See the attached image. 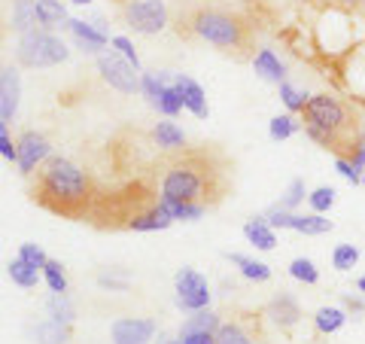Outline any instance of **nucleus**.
<instances>
[{
    "label": "nucleus",
    "instance_id": "f257e3e1",
    "mask_svg": "<svg viewBox=\"0 0 365 344\" xmlns=\"http://www.w3.org/2000/svg\"><path fill=\"white\" fill-rule=\"evenodd\" d=\"M228 192V162L213 146H182L162 162V183L158 195L186 204L213 208Z\"/></svg>",
    "mask_w": 365,
    "mask_h": 344
},
{
    "label": "nucleus",
    "instance_id": "f03ea898",
    "mask_svg": "<svg viewBox=\"0 0 365 344\" xmlns=\"http://www.w3.org/2000/svg\"><path fill=\"white\" fill-rule=\"evenodd\" d=\"M28 195L37 208L64 220H88L98 189L79 165L64 156H49L28 174Z\"/></svg>",
    "mask_w": 365,
    "mask_h": 344
},
{
    "label": "nucleus",
    "instance_id": "7ed1b4c3",
    "mask_svg": "<svg viewBox=\"0 0 365 344\" xmlns=\"http://www.w3.org/2000/svg\"><path fill=\"white\" fill-rule=\"evenodd\" d=\"M302 122H304V134L319 146L332 150L338 158H350L353 146L362 137L359 113L353 110V104L329 95V91L307 98V104L302 110Z\"/></svg>",
    "mask_w": 365,
    "mask_h": 344
},
{
    "label": "nucleus",
    "instance_id": "20e7f679",
    "mask_svg": "<svg viewBox=\"0 0 365 344\" xmlns=\"http://www.w3.org/2000/svg\"><path fill=\"white\" fill-rule=\"evenodd\" d=\"M180 34H192L235 59H247L253 49V21L216 4H201L186 19L180 16Z\"/></svg>",
    "mask_w": 365,
    "mask_h": 344
},
{
    "label": "nucleus",
    "instance_id": "39448f33",
    "mask_svg": "<svg viewBox=\"0 0 365 344\" xmlns=\"http://www.w3.org/2000/svg\"><path fill=\"white\" fill-rule=\"evenodd\" d=\"M67 55L71 52H67L64 40H58L49 31L21 34L19 49H16V59L21 67H55V64L67 61Z\"/></svg>",
    "mask_w": 365,
    "mask_h": 344
},
{
    "label": "nucleus",
    "instance_id": "423d86ee",
    "mask_svg": "<svg viewBox=\"0 0 365 344\" xmlns=\"http://www.w3.org/2000/svg\"><path fill=\"white\" fill-rule=\"evenodd\" d=\"M98 74L104 76V83L110 88H116L119 95H134V91H140V76H137L140 71L113 49L98 55Z\"/></svg>",
    "mask_w": 365,
    "mask_h": 344
},
{
    "label": "nucleus",
    "instance_id": "0eeeda50",
    "mask_svg": "<svg viewBox=\"0 0 365 344\" xmlns=\"http://www.w3.org/2000/svg\"><path fill=\"white\" fill-rule=\"evenodd\" d=\"M170 21L165 0H131L125 4V25L137 34H158Z\"/></svg>",
    "mask_w": 365,
    "mask_h": 344
},
{
    "label": "nucleus",
    "instance_id": "6e6552de",
    "mask_svg": "<svg viewBox=\"0 0 365 344\" xmlns=\"http://www.w3.org/2000/svg\"><path fill=\"white\" fill-rule=\"evenodd\" d=\"M174 286H177V305L182 311H201V308L210 305V286L195 268H180Z\"/></svg>",
    "mask_w": 365,
    "mask_h": 344
},
{
    "label": "nucleus",
    "instance_id": "1a4fd4ad",
    "mask_svg": "<svg viewBox=\"0 0 365 344\" xmlns=\"http://www.w3.org/2000/svg\"><path fill=\"white\" fill-rule=\"evenodd\" d=\"M268 226L271 228H292V232H302V235H326L332 232V220H326L323 213H292V211H283L280 204L274 211H268Z\"/></svg>",
    "mask_w": 365,
    "mask_h": 344
},
{
    "label": "nucleus",
    "instance_id": "9d476101",
    "mask_svg": "<svg viewBox=\"0 0 365 344\" xmlns=\"http://www.w3.org/2000/svg\"><path fill=\"white\" fill-rule=\"evenodd\" d=\"M158 332V323L153 317H119L110 326L113 344H150Z\"/></svg>",
    "mask_w": 365,
    "mask_h": 344
},
{
    "label": "nucleus",
    "instance_id": "9b49d317",
    "mask_svg": "<svg viewBox=\"0 0 365 344\" xmlns=\"http://www.w3.org/2000/svg\"><path fill=\"white\" fill-rule=\"evenodd\" d=\"M16 146H19V171L21 174H31L34 168H37L40 162H46V158L52 156V146H49V141L40 134V131H21L19 134V141H16Z\"/></svg>",
    "mask_w": 365,
    "mask_h": 344
},
{
    "label": "nucleus",
    "instance_id": "f8f14e48",
    "mask_svg": "<svg viewBox=\"0 0 365 344\" xmlns=\"http://www.w3.org/2000/svg\"><path fill=\"white\" fill-rule=\"evenodd\" d=\"M21 98V76L16 67H0V116L6 122L16 119Z\"/></svg>",
    "mask_w": 365,
    "mask_h": 344
},
{
    "label": "nucleus",
    "instance_id": "ddd939ff",
    "mask_svg": "<svg viewBox=\"0 0 365 344\" xmlns=\"http://www.w3.org/2000/svg\"><path fill=\"white\" fill-rule=\"evenodd\" d=\"M174 86L180 91V98H182V107H186L189 113H195L198 119H207L210 116V107H207V95H204V88L195 83L192 76H174Z\"/></svg>",
    "mask_w": 365,
    "mask_h": 344
},
{
    "label": "nucleus",
    "instance_id": "4468645a",
    "mask_svg": "<svg viewBox=\"0 0 365 344\" xmlns=\"http://www.w3.org/2000/svg\"><path fill=\"white\" fill-rule=\"evenodd\" d=\"M67 28H71V34L76 37L79 49H86V52H98V49H104V46L110 43V37L104 31L95 28V25H88V21H83V19H71V21H67Z\"/></svg>",
    "mask_w": 365,
    "mask_h": 344
},
{
    "label": "nucleus",
    "instance_id": "2eb2a0df",
    "mask_svg": "<svg viewBox=\"0 0 365 344\" xmlns=\"http://www.w3.org/2000/svg\"><path fill=\"white\" fill-rule=\"evenodd\" d=\"M253 67L262 79H268V83H277V86L287 83V67H283V61L271 49H259L253 55Z\"/></svg>",
    "mask_w": 365,
    "mask_h": 344
},
{
    "label": "nucleus",
    "instance_id": "dca6fc26",
    "mask_svg": "<svg viewBox=\"0 0 365 344\" xmlns=\"http://www.w3.org/2000/svg\"><path fill=\"white\" fill-rule=\"evenodd\" d=\"M34 9H37V19H40V28L43 31H55V28H64L67 21V9L61 0H34Z\"/></svg>",
    "mask_w": 365,
    "mask_h": 344
},
{
    "label": "nucleus",
    "instance_id": "f3484780",
    "mask_svg": "<svg viewBox=\"0 0 365 344\" xmlns=\"http://www.w3.org/2000/svg\"><path fill=\"white\" fill-rule=\"evenodd\" d=\"M153 141L158 150H165V153H177L186 146V134H182V128H177L174 122H170L165 116V122H155V128H153Z\"/></svg>",
    "mask_w": 365,
    "mask_h": 344
},
{
    "label": "nucleus",
    "instance_id": "a211bd4d",
    "mask_svg": "<svg viewBox=\"0 0 365 344\" xmlns=\"http://www.w3.org/2000/svg\"><path fill=\"white\" fill-rule=\"evenodd\" d=\"M170 223V213L162 208V204H153L150 211H143L140 216H134V220L128 223V232H162V228H168Z\"/></svg>",
    "mask_w": 365,
    "mask_h": 344
},
{
    "label": "nucleus",
    "instance_id": "6ab92c4d",
    "mask_svg": "<svg viewBox=\"0 0 365 344\" xmlns=\"http://www.w3.org/2000/svg\"><path fill=\"white\" fill-rule=\"evenodd\" d=\"M268 317H271L277 326L292 329L295 323H299V317H302L299 302H295L292 295H277V299H274V302L268 305Z\"/></svg>",
    "mask_w": 365,
    "mask_h": 344
},
{
    "label": "nucleus",
    "instance_id": "aec40b11",
    "mask_svg": "<svg viewBox=\"0 0 365 344\" xmlns=\"http://www.w3.org/2000/svg\"><path fill=\"white\" fill-rule=\"evenodd\" d=\"M34 338H37V344H71L73 329H71V323H61V320L49 317L46 323H40L34 329Z\"/></svg>",
    "mask_w": 365,
    "mask_h": 344
},
{
    "label": "nucleus",
    "instance_id": "412c9836",
    "mask_svg": "<svg viewBox=\"0 0 365 344\" xmlns=\"http://www.w3.org/2000/svg\"><path fill=\"white\" fill-rule=\"evenodd\" d=\"M244 235L250 244H256L259 250H274L277 247V235H274V228L268 226L265 216H253L247 226H244Z\"/></svg>",
    "mask_w": 365,
    "mask_h": 344
},
{
    "label": "nucleus",
    "instance_id": "4be33fe9",
    "mask_svg": "<svg viewBox=\"0 0 365 344\" xmlns=\"http://www.w3.org/2000/svg\"><path fill=\"white\" fill-rule=\"evenodd\" d=\"M232 265L241 268V274L247 280H256V283H265L271 280V268L265 265V262H259V259H250V256H241V253H228L225 256Z\"/></svg>",
    "mask_w": 365,
    "mask_h": 344
},
{
    "label": "nucleus",
    "instance_id": "5701e85b",
    "mask_svg": "<svg viewBox=\"0 0 365 344\" xmlns=\"http://www.w3.org/2000/svg\"><path fill=\"white\" fill-rule=\"evenodd\" d=\"M40 19H37V9H34V0H16L13 6V28L19 34H31L37 31Z\"/></svg>",
    "mask_w": 365,
    "mask_h": 344
},
{
    "label": "nucleus",
    "instance_id": "b1692460",
    "mask_svg": "<svg viewBox=\"0 0 365 344\" xmlns=\"http://www.w3.org/2000/svg\"><path fill=\"white\" fill-rule=\"evenodd\" d=\"M344 323H347V314L341 311V308H319L314 314V326L319 335H332V332H338Z\"/></svg>",
    "mask_w": 365,
    "mask_h": 344
},
{
    "label": "nucleus",
    "instance_id": "393cba45",
    "mask_svg": "<svg viewBox=\"0 0 365 344\" xmlns=\"http://www.w3.org/2000/svg\"><path fill=\"white\" fill-rule=\"evenodd\" d=\"M220 323H222V320L216 317L213 311L201 308V311H195L186 320V323L180 326V335H189V332H216V329H220Z\"/></svg>",
    "mask_w": 365,
    "mask_h": 344
},
{
    "label": "nucleus",
    "instance_id": "a878e982",
    "mask_svg": "<svg viewBox=\"0 0 365 344\" xmlns=\"http://www.w3.org/2000/svg\"><path fill=\"white\" fill-rule=\"evenodd\" d=\"M6 271H9V278H13V283L25 286V290H31V286H37V283H40V271L34 268V265H28L25 259H19V256L9 262Z\"/></svg>",
    "mask_w": 365,
    "mask_h": 344
},
{
    "label": "nucleus",
    "instance_id": "bb28decb",
    "mask_svg": "<svg viewBox=\"0 0 365 344\" xmlns=\"http://www.w3.org/2000/svg\"><path fill=\"white\" fill-rule=\"evenodd\" d=\"M46 311L52 320H61V323H73L76 320V308L67 299V293H52V299L46 302Z\"/></svg>",
    "mask_w": 365,
    "mask_h": 344
},
{
    "label": "nucleus",
    "instance_id": "cd10ccee",
    "mask_svg": "<svg viewBox=\"0 0 365 344\" xmlns=\"http://www.w3.org/2000/svg\"><path fill=\"white\" fill-rule=\"evenodd\" d=\"M158 204L170 213V220H198V216L207 211V208H201V204H186V201H174V198H162L158 195Z\"/></svg>",
    "mask_w": 365,
    "mask_h": 344
},
{
    "label": "nucleus",
    "instance_id": "c85d7f7f",
    "mask_svg": "<svg viewBox=\"0 0 365 344\" xmlns=\"http://www.w3.org/2000/svg\"><path fill=\"white\" fill-rule=\"evenodd\" d=\"M216 344H253V335L241 323L228 320V323H220V329H216Z\"/></svg>",
    "mask_w": 365,
    "mask_h": 344
},
{
    "label": "nucleus",
    "instance_id": "c756f323",
    "mask_svg": "<svg viewBox=\"0 0 365 344\" xmlns=\"http://www.w3.org/2000/svg\"><path fill=\"white\" fill-rule=\"evenodd\" d=\"M155 110L162 113V116H168V119H174L177 113L182 110V98H180V91H177L174 83H168L162 88V95H158V101H155Z\"/></svg>",
    "mask_w": 365,
    "mask_h": 344
},
{
    "label": "nucleus",
    "instance_id": "7c9ffc66",
    "mask_svg": "<svg viewBox=\"0 0 365 344\" xmlns=\"http://www.w3.org/2000/svg\"><path fill=\"white\" fill-rule=\"evenodd\" d=\"M43 278H46V283H49L52 293H67V278H64L61 262H55V259L46 262V265H43Z\"/></svg>",
    "mask_w": 365,
    "mask_h": 344
},
{
    "label": "nucleus",
    "instance_id": "2f4dec72",
    "mask_svg": "<svg viewBox=\"0 0 365 344\" xmlns=\"http://www.w3.org/2000/svg\"><path fill=\"white\" fill-rule=\"evenodd\" d=\"M359 262V250L353 247V244H338L335 247V253H332V265L338 271H350L353 265Z\"/></svg>",
    "mask_w": 365,
    "mask_h": 344
},
{
    "label": "nucleus",
    "instance_id": "473e14b6",
    "mask_svg": "<svg viewBox=\"0 0 365 344\" xmlns=\"http://www.w3.org/2000/svg\"><path fill=\"white\" fill-rule=\"evenodd\" d=\"M295 131H299V122H295L292 116H274L271 125H268L271 141H287V137H292Z\"/></svg>",
    "mask_w": 365,
    "mask_h": 344
},
{
    "label": "nucleus",
    "instance_id": "72a5a7b5",
    "mask_svg": "<svg viewBox=\"0 0 365 344\" xmlns=\"http://www.w3.org/2000/svg\"><path fill=\"white\" fill-rule=\"evenodd\" d=\"M289 274L295 280H302V283H317L319 280V271L311 259H292L289 262Z\"/></svg>",
    "mask_w": 365,
    "mask_h": 344
},
{
    "label": "nucleus",
    "instance_id": "f704fd0d",
    "mask_svg": "<svg viewBox=\"0 0 365 344\" xmlns=\"http://www.w3.org/2000/svg\"><path fill=\"white\" fill-rule=\"evenodd\" d=\"M307 98H311V95H304V91H299L295 86L280 83V101H283V104H287L292 113H302L304 104H307Z\"/></svg>",
    "mask_w": 365,
    "mask_h": 344
},
{
    "label": "nucleus",
    "instance_id": "c9c22d12",
    "mask_svg": "<svg viewBox=\"0 0 365 344\" xmlns=\"http://www.w3.org/2000/svg\"><path fill=\"white\" fill-rule=\"evenodd\" d=\"M307 201H311L314 213H326L335 204V189L332 186H319V189H314L311 195H307Z\"/></svg>",
    "mask_w": 365,
    "mask_h": 344
},
{
    "label": "nucleus",
    "instance_id": "e433bc0d",
    "mask_svg": "<svg viewBox=\"0 0 365 344\" xmlns=\"http://www.w3.org/2000/svg\"><path fill=\"white\" fill-rule=\"evenodd\" d=\"M302 198H304V180L295 177V180L289 183L287 195L280 198V208H283V211H292V208H299V204H302Z\"/></svg>",
    "mask_w": 365,
    "mask_h": 344
},
{
    "label": "nucleus",
    "instance_id": "4c0bfd02",
    "mask_svg": "<svg viewBox=\"0 0 365 344\" xmlns=\"http://www.w3.org/2000/svg\"><path fill=\"white\" fill-rule=\"evenodd\" d=\"M19 259H25L28 265H34L37 271H43V265L49 262V256H46L37 244H21V247H19Z\"/></svg>",
    "mask_w": 365,
    "mask_h": 344
},
{
    "label": "nucleus",
    "instance_id": "58836bf2",
    "mask_svg": "<svg viewBox=\"0 0 365 344\" xmlns=\"http://www.w3.org/2000/svg\"><path fill=\"white\" fill-rule=\"evenodd\" d=\"M110 46H113V49H116V52L122 55V59H128V61L137 67V71H140V59H137L134 43H131L128 37H113V40H110ZM140 74H143V71H140Z\"/></svg>",
    "mask_w": 365,
    "mask_h": 344
},
{
    "label": "nucleus",
    "instance_id": "ea45409f",
    "mask_svg": "<svg viewBox=\"0 0 365 344\" xmlns=\"http://www.w3.org/2000/svg\"><path fill=\"white\" fill-rule=\"evenodd\" d=\"M335 168H338V174H341V177L353 183V186H356V183H362V174H359L362 168H356V165L350 162V158H335Z\"/></svg>",
    "mask_w": 365,
    "mask_h": 344
},
{
    "label": "nucleus",
    "instance_id": "a19ab883",
    "mask_svg": "<svg viewBox=\"0 0 365 344\" xmlns=\"http://www.w3.org/2000/svg\"><path fill=\"white\" fill-rule=\"evenodd\" d=\"M0 156H4L6 162H19V146L9 134H0Z\"/></svg>",
    "mask_w": 365,
    "mask_h": 344
},
{
    "label": "nucleus",
    "instance_id": "79ce46f5",
    "mask_svg": "<svg viewBox=\"0 0 365 344\" xmlns=\"http://www.w3.org/2000/svg\"><path fill=\"white\" fill-rule=\"evenodd\" d=\"M182 344H216V332H189V335H180Z\"/></svg>",
    "mask_w": 365,
    "mask_h": 344
},
{
    "label": "nucleus",
    "instance_id": "37998d69",
    "mask_svg": "<svg viewBox=\"0 0 365 344\" xmlns=\"http://www.w3.org/2000/svg\"><path fill=\"white\" fill-rule=\"evenodd\" d=\"M329 4L338 9H359V6H365V0H329Z\"/></svg>",
    "mask_w": 365,
    "mask_h": 344
},
{
    "label": "nucleus",
    "instance_id": "c03bdc74",
    "mask_svg": "<svg viewBox=\"0 0 365 344\" xmlns=\"http://www.w3.org/2000/svg\"><path fill=\"white\" fill-rule=\"evenodd\" d=\"M344 308H347V311L362 314V302H359V299H353V295H347V299H344Z\"/></svg>",
    "mask_w": 365,
    "mask_h": 344
},
{
    "label": "nucleus",
    "instance_id": "a18cd8bd",
    "mask_svg": "<svg viewBox=\"0 0 365 344\" xmlns=\"http://www.w3.org/2000/svg\"><path fill=\"white\" fill-rule=\"evenodd\" d=\"M356 290H359V293H365V278H359V280H356Z\"/></svg>",
    "mask_w": 365,
    "mask_h": 344
},
{
    "label": "nucleus",
    "instance_id": "49530a36",
    "mask_svg": "<svg viewBox=\"0 0 365 344\" xmlns=\"http://www.w3.org/2000/svg\"><path fill=\"white\" fill-rule=\"evenodd\" d=\"M0 134H6V119L0 116Z\"/></svg>",
    "mask_w": 365,
    "mask_h": 344
},
{
    "label": "nucleus",
    "instance_id": "de8ad7c7",
    "mask_svg": "<svg viewBox=\"0 0 365 344\" xmlns=\"http://www.w3.org/2000/svg\"><path fill=\"white\" fill-rule=\"evenodd\" d=\"M71 4H76V6H86V4H91V0H71Z\"/></svg>",
    "mask_w": 365,
    "mask_h": 344
},
{
    "label": "nucleus",
    "instance_id": "09e8293b",
    "mask_svg": "<svg viewBox=\"0 0 365 344\" xmlns=\"http://www.w3.org/2000/svg\"><path fill=\"white\" fill-rule=\"evenodd\" d=\"M165 344H182V341H165Z\"/></svg>",
    "mask_w": 365,
    "mask_h": 344
},
{
    "label": "nucleus",
    "instance_id": "8fccbe9b",
    "mask_svg": "<svg viewBox=\"0 0 365 344\" xmlns=\"http://www.w3.org/2000/svg\"><path fill=\"white\" fill-rule=\"evenodd\" d=\"M362 183H365V174H362Z\"/></svg>",
    "mask_w": 365,
    "mask_h": 344
},
{
    "label": "nucleus",
    "instance_id": "3c124183",
    "mask_svg": "<svg viewBox=\"0 0 365 344\" xmlns=\"http://www.w3.org/2000/svg\"><path fill=\"white\" fill-rule=\"evenodd\" d=\"M119 4H122V0H119Z\"/></svg>",
    "mask_w": 365,
    "mask_h": 344
}]
</instances>
